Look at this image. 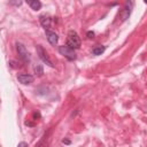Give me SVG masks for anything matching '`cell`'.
<instances>
[{"mask_svg": "<svg viewBox=\"0 0 147 147\" xmlns=\"http://www.w3.org/2000/svg\"><path fill=\"white\" fill-rule=\"evenodd\" d=\"M37 53H38L39 59H40L46 65H48V67H51V68L54 67V64H53V62L51 61V59H49L47 52L44 49V47H42L41 45H37Z\"/></svg>", "mask_w": 147, "mask_h": 147, "instance_id": "cell-3", "label": "cell"}, {"mask_svg": "<svg viewBox=\"0 0 147 147\" xmlns=\"http://www.w3.org/2000/svg\"><path fill=\"white\" fill-rule=\"evenodd\" d=\"M39 21H40L41 26H42L45 30H49V28H51V23H52V20H51L49 16L41 15V16L39 17Z\"/></svg>", "mask_w": 147, "mask_h": 147, "instance_id": "cell-7", "label": "cell"}, {"mask_svg": "<svg viewBox=\"0 0 147 147\" xmlns=\"http://www.w3.org/2000/svg\"><path fill=\"white\" fill-rule=\"evenodd\" d=\"M68 47H70L71 49H78L80 47V38L78 36V33L75 31V30H70L68 32V36H67V44H65Z\"/></svg>", "mask_w": 147, "mask_h": 147, "instance_id": "cell-1", "label": "cell"}, {"mask_svg": "<svg viewBox=\"0 0 147 147\" xmlns=\"http://www.w3.org/2000/svg\"><path fill=\"white\" fill-rule=\"evenodd\" d=\"M105 51H106V46L98 45V46H95V47L92 49V54H93V55H101Z\"/></svg>", "mask_w": 147, "mask_h": 147, "instance_id": "cell-9", "label": "cell"}, {"mask_svg": "<svg viewBox=\"0 0 147 147\" xmlns=\"http://www.w3.org/2000/svg\"><path fill=\"white\" fill-rule=\"evenodd\" d=\"M28 5L31 7V9H33V10H39L40 8H41V2L40 1H38V0H33V1H28Z\"/></svg>", "mask_w": 147, "mask_h": 147, "instance_id": "cell-8", "label": "cell"}, {"mask_svg": "<svg viewBox=\"0 0 147 147\" xmlns=\"http://www.w3.org/2000/svg\"><path fill=\"white\" fill-rule=\"evenodd\" d=\"M130 13H131V8H129V9H127V2H126V3H125V8L122 10V20H123V21H125V20L129 17Z\"/></svg>", "mask_w": 147, "mask_h": 147, "instance_id": "cell-10", "label": "cell"}, {"mask_svg": "<svg viewBox=\"0 0 147 147\" xmlns=\"http://www.w3.org/2000/svg\"><path fill=\"white\" fill-rule=\"evenodd\" d=\"M46 38H47L48 42H49L51 45H53V46H55V45L57 44V41H59L57 34H56L54 31H51V30H46Z\"/></svg>", "mask_w": 147, "mask_h": 147, "instance_id": "cell-6", "label": "cell"}, {"mask_svg": "<svg viewBox=\"0 0 147 147\" xmlns=\"http://www.w3.org/2000/svg\"><path fill=\"white\" fill-rule=\"evenodd\" d=\"M33 71H34V74H36V75H38V76H42V74H44L42 65H41V64H37V65H34Z\"/></svg>", "mask_w": 147, "mask_h": 147, "instance_id": "cell-11", "label": "cell"}, {"mask_svg": "<svg viewBox=\"0 0 147 147\" xmlns=\"http://www.w3.org/2000/svg\"><path fill=\"white\" fill-rule=\"evenodd\" d=\"M17 147H29V146H28V144H26V142H24V141H21V142L17 145Z\"/></svg>", "mask_w": 147, "mask_h": 147, "instance_id": "cell-12", "label": "cell"}, {"mask_svg": "<svg viewBox=\"0 0 147 147\" xmlns=\"http://www.w3.org/2000/svg\"><path fill=\"white\" fill-rule=\"evenodd\" d=\"M87 37H88V38H93V37H94V32L88 31V32H87Z\"/></svg>", "mask_w": 147, "mask_h": 147, "instance_id": "cell-13", "label": "cell"}, {"mask_svg": "<svg viewBox=\"0 0 147 147\" xmlns=\"http://www.w3.org/2000/svg\"><path fill=\"white\" fill-rule=\"evenodd\" d=\"M59 53H60L61 55H63V56H64L67 60H69V61H74V60H76V57H77L76 52H75L74 49H71L70 47H68L67 45L60 46V47H59Z\"/></svg>", "mask_w": 147, "mask_h": 147, "instance_id": "cell-2", "label": "cell"}, {"mask_svg": "<svg viewBox=\"0 0 147 147\" xmlns=\"http://www.w3.org/2000/svg\"><path fill=\"white\" fill-rule=\"evenodd\" d=\"M33 76L32 75H30V74H20V75H17V80L21 83V84H23V85H29V84H31L32 82H33Z\"/></svg>", "mask_w": 147, "mask_h": 147, "instance_id": "cell-5", "label": "cell"}, {"mask_svg": "<svg viewBox=\"0 0 147 147\" xmlns=\"http://www.w3.org/2000/svg\"><path fill=\"white\" fill-rule=\"evenodd\" d=\"M16 49H17V53H18V55H20V59H21L23 62L29 63V62H30V54H29V52L26 51L25 46H24L23 44H21V42H16Z\"/></svg>", "mask_w": 147, "mask_h": 147, "instance_id": "cell-4", "label": "cell"}]
</instances>
